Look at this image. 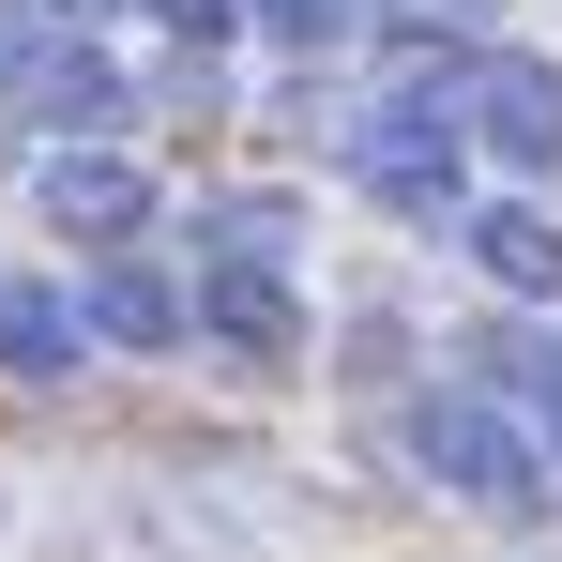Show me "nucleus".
I'll return each instance as SVG.
<instances>
[{
  "label": "nucleus",
  "instance_id": "13",
  "mask_svg": "<svg viewBox=\"0 0 562 562\" xmlns=\"http://www.w3.org/2000/svg\"><path fill=\"white\" fill-rule=\"evenodd\" d=\"M31 46H46V15H31V0H0V106H15V77H31Z\"/></svg>",
  "mask_w": 562,
  "mask_h": 562
},
{
  "label": "nucleus",
  "instance_id": "8",
  "mask_svg": "<svg viewBox=\"0 0 562 562\" xmlns=\"http://www.w3.org/2000/svg\"><path fill=\"white\" fill-rule=\"evenodd\" d=\"M0 366H15V380H77V289L0 274Z\"/></svg>",
  "mask_w": 562,
  "mask_h": 562
},
{
  "label": "nucleus",
  "instance_id": "11",
  "mask_svg": "<svg viewBox=\"0 0 562 562\" xmlns=\"http://www.w3.org/2000/svg\"><path fill=\"white\" fill-rule=\"evenodd\" d=\"M502 0H366V31H411V46H486Z\"/></svg>",
  "mask_w": 562,
  "mask_h": 562
},
{
  "label": "nucleus",
  "instance_id": "9",
  "mask_svg": "<svg viewBox=\"0 0 562 562\" xmlns=\"http://www.w3.org/2000/svg\"><path fill=\"white\" fill-rule=\"evenodd\" d=\"M471 259H486V289L548 304V289H562V228L532 213V198H486V213H471Z\"/></svg>",
  "mask_w": 562,
  "mask_h": 562
},
{
  "label": "nucleus",
  "instance_id": "15",
  "mask_svg": "<svg viewBox=\"0 0 562 562\" xmlns=\"http://www.w3.org/2000/svg\"><path fill=\"white\" fill-rule=\"evenodd\" d=\"M532 457L562 471V380H548V395H532Z\"/></svg>",
  "mask_w": 562,
  "mask_h": 562
},
{
  "label": "nucleus",
  "instance_id": "4",
  "mask_svg": "<svg viewBox=\"0 0 562 562\" xmlns=\"http://www.w3.org/2000/svg\"><path fill=\"white\" fill-rule=\"evenodd\" d=\"M31 198H46L61 244H106V259H137V228H153V168L106 153V137H61V153L31 168Z\"/></svg>",
  "mask_w": 562,
  "mask_h": 562
},
{
  "label": "nucleus",
  "instance_id": "3",
  "mask_svg": "<svg viewBox=\"0 0 562 562\" xmlns=\"http://www.w3.org/2000/svg\"><path fill=\"white\" fill-rule=\"evenodd\" d=\"M457 137H486L502 168H532V183H548V168H562V61L486 46V61L457 77Z\"/></svg>",
  "mask_w": 562,
  "mask_h": 562
},
{
  "label": "nucleus",
  "instance_id": "1",
  "mask_svg": "<svg viewBox=\"0 0 562 562\" xmlns=\"http://www.w3.org/2000/svg\"><path fill=\"white\" fill-rule=\"evenodd\" d=\"M411 471L441 486V502H471V517H532L548 502V457H532V426L502 411V395H411Z\"/></svg>",
  "mask_w": 562,
  "mask_h": 562
},
{
  "label": "nucleus",
  "instance_id": "14",
  "mask_svg": "<svg viewBox=\"0 0 562 562\" xmlns=\"http://www.w3.org/2000/svg\"><path fill=\"white\" fill-rule=\"evenodd\" d=\"M153 15H168L183 46H213V31H244V0H153Z\"/></svg>",
  "mask_w": 562,
  "mask_h": 562
},
{
  "label": "nucleus",
  "instance_id": "16",
  "mask_svg": "<svg viewBox=\"0 0 562 562\" xmlns=\"http://www.w3.org/2000/svg\"><path fill=\"white\" fill-rule=\"evenodd\" d=\"M31 15H106V0H31Z\"/></svg>",
  "mask_w": 562,
  "mask_h": 562
},
{
  "label": "nucleus",
  "instance_id": "12",
  "mask_svg": "<svg viewBox=\"0 0 562 562\" xmlns=\"http://www.w3.org/2000/svg\"><path fill=\"white\" fill-rule=\"evenodd\" d=\"M244 15H259V31H274V46H304V61H319V46H350V31H366V0H244Z\"/></svg>",
  "mask_w": 562,
  "mask_h": 562
},
{
  "label": "nucleus",
  "instance_id": "6",
  "mask_svg": "<svg viewBox=\"0 0 562 562\" xmlns=\"http://www.w3.org/2000/svg\"><path fill=\"white\" fill-rule=\"evenodd\" d=\"M77 350H183V289L153 274V259H106L77 289Z\"/></svg>",
  "mask_w": 562,
  "mask_h": 562
},
{
  "label": "nucleus",
  "instance_id": "7",
  "mask_svg": "<svg viewBox=\"0 0 562 562\" xmlns=\"http://www.w3.org/2000/svg\"><path fill=\"white\" fill-rule=\"evenodd\" d=\"M15 106H31V122H122V61L77 46V31H46V46H31V77H15Z\"/></svg>",
  "mask_w": 562,
  "mask_h": 562
},
{
  "label": "nucleus",
  "instance_id": "10",
  "mask_svg": "<svg viewBox=\"0 0 562 562\" xmlns=\"http://www.w3.org/2000/svg\"><path fill=\"white\" fill-rule=\"evenodd\" d=\"M198 244H213L198 274H289V198H213Z\"/></svg>",
  "mask_w": 562,
  "mask_h": 562
},
{
  "label": "nucleus",
  "instance_id": "2",
  "mask_svg": "<svg viewBox=\"0 0 562 562\" xmlns=\"http://www.w3.org/2000/svg\"><path fill=\"white\" fill-rule=\"evenodd\" d=\"M350 183L441 228V213L471 198V137H457V92H441V77H426V92H380L366 122H350Z\"/></svg>",
  "mask_w": 562,
  "mask_h": 562
},
{
  "label": "nucleus",
  "instance_id": "5",
  "mask_svg": "<svg viewBox=\"0 0 562 562\" xmlns=\"http://www.w3.org/2000/svg\"><path fill=\"white\" fill-rule=\"evenodd\" d=\"M183 335L244 350V366H289V350H304V304H289V274H198L183 289Z\"/></svg>",
  "mask_w": 562,
  "mask_h": 562
}]
</instances>
